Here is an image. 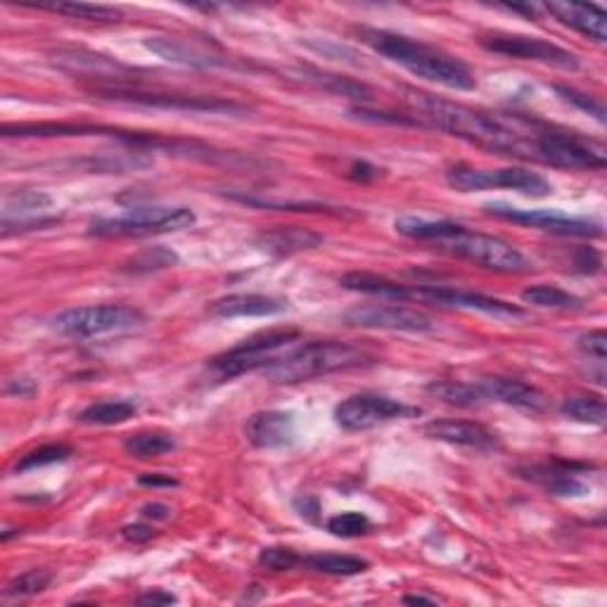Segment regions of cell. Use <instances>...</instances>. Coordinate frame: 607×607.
Listing matches in <instances>:
<instances>
[{
  "label": "cell",
  "instance_id": "cell-7",
  "mask_svg": "<svg viewBox=\"0 0 607 607\" xmlns=\"http://www.w3.org/2000/svg\"><path fill=\"white\" fill-rule=\"evenodd\" d=\"M299 338L301 332L292 328L259 332L254 334V338L239 342L237 347L214 356L210 369L216 373L219 380H231L252 371H266L268 365L280 356V351L295 347Z\"/></svg>",
  "mask_w": 607,
  "mask_h": 607
},
{
  "label": "cell",
  "instance_id": "cell-21",
  "mask_svg": "<svg viewBox=\"0 0 607 607\" xmlns=\"http://www.w3.org/2000/svg\"><path fill=\"white\" fill-rule=\"evenodd\" d=\"M479 385H482V390L487 392L489 402H499V404L532 411V413H539L549 406L546 394H543L539 387L530 385V382H522L518 377L493 375V377L479 380Z\"/></svg>",
  "mask_w": 607,
  "mask_h": 607
},
{
  "label": "cell",
  "instance_id": "cell-37",
  "mask_svg": "<svg viewBox=\"0 0 607 607\" xmlns=\"http://www.w3.org/2000/svg\"><path fill=\"white\" fill-rule=\"evenodd\" d=\"M70 456H74V449L70 444H45L39 446V449L24 454L18 466H14V472H29L36 468H45V466H55V462L67 460Z\"/></svg>",
  "mask_w": 607,
  "mask_h": 607
},
{
  "label": "cell",
  "instance_id": "cell-23",
  "mask_svg": "<svg viewBox=\"0 0 607 607\" xmlns=\"http://www.w3.org/2000/svg\"><path fill=\"white\" fill-rule=\"evenodd\" d=\"M546 8L553 18L579 31V34L594 39L596 43L607 41V14L598 6H586V3H546Z\"/></svg>",
  "mask_w": 607,
  "mask_h": 607
},
{
  "label": "cell",
  "instance_id": "cell-3",
  "mask_svg": "<svg viewBox=\"0 0 607 607\" xmlns=\"http://www.w3.org/2000/svg\"><path fill=\"white\" fill-rule=\"evenodd\" d=\"M361 39L365 45L396 65L406 67L411 74L425 78L429 84H437L451 90H475L477 78L466 62L437 51V47L413 41L404 34H394L385 29H361Z\"/></svg>",
  "mask_w": 607,
  "mask_h": 607
},
{
  "label": "cell",
  "instance_id": "cell-22",
  "mask_svg": "<svg viewBox=\"0 0 607 607\" xmlns=\"http://www.w3.org/2000/svg\"><path fill=\"white\" fill-rule=\"evenodd\" d=\"M214 318H264L287 311V299L274 295H228L210 303Z\"/></svg>",
  "mask_w": 607,
  "mask_h": 607
},
{
  "label": "cell",
  "instance_id": "cell-36",
  "mask_svg": "<svg viewBox=\"0 0 607 607\" xmlns=\"http://www.w3.org/2000/svg\"><path fill=\"white\" fill-rule=\"evenodd\" d=\"M303 74H309L307 76L309 82H313L316 86H321L328 93L347 95V98H356V100L369 98V86L361 84V82H354V78H349V76L328 74V72H318V70H309V72H303Z\"/></svg>",
  "mask_w": 607,
  "mask_h": 607
},
{
  "label": "cell",
  "instance_id": "cell-4",
  "mask_svg": "<svg viewBox=\"0 0 607 607\" xmlns=\"http://www.w3.org/2000/svg\"><path fill=\"white\" fill-rule=\"evenodd\" d=\"M380 356L369 344L361 342H297L285 349L274 363L268 365L264 375L276 382V385H299L316 377H326L332 373L365 369V365L377 363Z\"/></svg>",
  "mask_w": 607,
  "mask_h": 607
},
{
  "label": "cell",
  "instance_id": "cell-35",
  "mask_svg": "<svg viewBox=\"0 0 607 607\" xmlns=\"http://www.w3.org/2000/svg\"><path fill=\"white\" fill-rule=\"evenodd\" d=\"M53 572L51 569H26L22 572L20 577H14L8 586H6V600H26L34 598L39 594L53 584Z\"/></svg>",
  "mask_w": 607,
  "mask_h": 607
},
{
  "label": "cell",
  "instance_id": "cell-17",
  "mask_svg": "<svg viewBox=\"0 0 607 607\" xmlns=\"http://www.w3.org/2000/svg\"><path fill=\"white\" fill-rule=\"evenodd\" d=\"M53 206V198L43 190H12L3 198V235L8 237L12 228L18 233L41 231L57 223L55 216H43Z\"/></svg>",
  "mask_w": 607,
  "mask_h": 607
},
{
  "label": "cell",
  "instance_id": "cell-20",
  "mask_svg": "<svg viewBox=\"0 0 607 607\" xmlns=\"http://www.w3.org/2000/svg\"><path fill=\"white\" fill-rule=\"evenodd\" d=\"M423 433L429 439H437L451 446H462V449H472V451H493L501 446L499 437L493 435L489 427L472 420H454V418L433 420L423 427Z\"/></svg>",
  "mask_w": 607,
  "mask_h": 607
},
{
  "label": "cell",
  "instance_id": "cell-31",
  "mask_svg": "<svg viewBox=\"0 0 607 607\" xmlns=\"http://www.w3.org/2000/svg\"><path fill=\"white\" fill-rule=\"evenodd\" d=\"M561 413L565 418L584 425H605V398L600 394H577L563 402Z\"/></svg>",
  "mask_w": 607,
  "mask_h": 607
},
{
  "label": "cell",
  "instance_id": "cell-19",
  "mask_svg": "<svg viewBox=\"0 0 607 607\" xmlns=\"http://www.w3.org/2000/svg\"><path fill=\"white\" fill-rule=\"evenodd\" d=\"M245 437L254 449L274 451L295 444L297 425L290 411H259L247 418Z\"/></svg>",
  "mask_w": 607,
  "mask_h": 607
},
{
  "label": "cell",
  "instance_id": "cell-25",
  "mask_svg": "<svg viewBox=\"0 0 607 607\" xmlns=\"http://www.w3.org/2000/svg\"><path fill=\"white\" fill-rule=\"evenodd\" d=\"M115 136L121 131L105 129L93 124H72V121H41V124H6L0 129L3 138H72V136Z\"/></svg>",
  "mask_w": 607,
  "mask_h": 607
},
{
  "label": "cell",
  "instance_id": "cell-24",
  "mask_svg": "<svg viewBox=\"0 0 607 607\" xmlns=\"http://www.w3.org/2000/svg\"><path fill=\"white\" fill-rule=\"evenodd\" d=\"M257 245L276 257H292L299 252H309L323 245V235L301 226H276L257 235Z\"/></svg>",
  "mask_w": 607,
  "mask_h": 607
},
{
  "label": "cell",
  "instance_id": "cell-47",
  "mask_svg": "<svg viewBox=\"0 0 607 607\" xmlns=\"http://www.w3.org/2000/svg\"><path fill=\"white\" fill-rule=\"evenodd\" d=\"M140 515L142 518H148V520H169L171 518V508L164 505V503H148V505H142L140 508Z\"/></svg>",
  "mask_w": 607,
  "mask_h": 607
},
{
  "label": "cell",
  "instance_id": "cell-40",
  "mask_svg": "<svg viewBox=\"0 0 607 607\" xmlns=\"http://www.w3.org/2000/svg\"><path fill=\"white\" fill-rule=\"evenodd\" d=\"M553 88L565 103L586 111V115L594 117L598 124H605V105L598 98H594V95H588V93L574 88V86H565V84H555Z\"/></svg>",
  "mask_w": 607,
  "mask_h": 607
},
{
  "label": "cell",
  "instance_id": "cell-13",
  "mask_svg": "<svg viewBox=\"0 0 607 607\" xmlns=\"http://www.w3.org/2000/svg\"><path fill=\"white\" fill-rule=\"evenodd\" d=\"M344 323L369 330H392V332H433L435 321L427 313L408 307L406 301H392V303H363V307H354L344 311Z\"/></svg>",
  "mask_w": 607,
  "mask_h": 607
},
{
  "label": "cell",
  "instance_id": "cell-14",
  "mask_svg": "<svg viewBox=\"0 0 607 607\" xmlns=\"http://www.w3.org/2000/svg\"><path fill=\"white\" fill-rule=\"evenodd\" d=\"M411 301H425L433 307H446V309H466V311H482L497 318H522L524 311L515 303L487 297L470 290H460V287L449 285H413L411 287Z\"/></svg>",
  "mask_w": 607,
  "mask_h": 607
},
{
  "label": "cell",
  "instance_id": "cell-49",
  "mask_svg": "<svg viewBox=\"0 0 607 607\" xmlns=\"http://www.w3.org/2000/svg\"><path fill=\"white\" fill-rule=\"evenodd\" d=\"M404 603H408V605H415V603L437 605V598H433V596H423V594H415V596H404Z\"/></svg>",
  "mask_w": 607,
  "mask_h": 607
},
{
  "label": "cell",
  "instance_id": "cell-2",
  "mask_svg": "<svg viewBox=\"0 0 607 607\" xmlns=\"http://www.w3.org/2000/svg\"><path fill=\"white\" fill-rule=\"evenodd\" d=\"M394 228L398 235L420 239V243H433L439 252L451 254V257H458L462 262H470L479 268L510 276L532 274V262L526 259L518 247L505 243V239L497 235L470 231L456 221L402 216L394 221Z\"/></svg>",
  "mask_w": 607,
  "mask_h": 607
},
{
  "label": "cell",
  "instance_id": "cell-41",
  "mask_svg": "<svg viewBox=\"0 0 607 607\" xmlns=\"http://www.w3.org/2000/svg\"><path fill=\"white\" fill-rule=\"evenodd\" d=\"M259 565L270 572H287L301 565V555H297L292 549L285 546H268L259 553Z\"/></svg>",
  "mask_w": 607,
  "mask_h": 607
},
{
  "label": "cell",
  "instance_id": "cell-18",
  "mask_svg": "<svg viewBox=\"0 0 607 607\" xmlns=\"http://www.w3.org/2000/svg\"><path fill=\"white\" fill-rule=\"evenodd\" d=\"M590 466L586 462H569V460H549V462H539V466L522 468L520 475L530 482L539 484L546 489L553 497H584L588 482Z\"/></svg>",
  "mask_w": 607,
  "mask_h": 607
},
{
  "label": "cell",
  "instance_id": "cell-39",
  "mask_svg": "<svg viewBox=\"0 0 607 607\" xmlns=\"http://www.w3.org/2000/svg\"><path fill=\"white\" fill-rule=\"evenodd\" d=\"M373 530V522L356 510H349V513H340L328 520V532L340 539H356L369 534Z\"/></svg>",
  "mask_w": 607,
  "mask_h": 607
},
{
  "label": "cell",
  "instance_id": "cell-32",
  "mask_svg": "<svg viewBox=\"0 0 607 607\" xmlns=\"http://www.w3.org/2000/svg\"><path fill=\"white\" fill-rule=\"evenodd\" d=\"M34 8L65 14V18L84 20V22H105V24H111V22H121V18H124V12L119 8L90 6V3H41V6H34Z\"/></svg>",
  "mask_w": 607,
  "mask_h": 607
},
{
  "label": "cell",
  "instance_id": "cell-8",
  "mask_svg": "<svg viewBox=\"0 0 607 607\" xmlns=\"http://www.w3.org/2000/svg\"><path fill=\"white\" fill-rule=\"evenodd\" d=\"M146 323L140 309L129 303H93V307H78L62 311L53 318V328L65 338H100L111 332H129Z\"/></svg>",
  "mask_w": 607,
  "mask_h": 607
},
{
  "label": "cell",
  "instance_id": "cell-9",
  "mask_svg": "<svg viewBox=\"0 0 607 607\" xmlns=\"http://www.w3.org/2000/svg\"><path fill=\"white\" fill-rule=\"evenodd\" d=\"M446 183L456 193H482V190H515V193L530 198H546L551 193V183L541 173L520 169V167H503V169H479L470 164H456L446 171Z\"/></svg>",
  "mask_w": 607,
  "mask_h": 607
},
{
  "label": "cell",
  "instance_id": "cell-26",
  "mask_svg": "<svg viewBox=\"0 0 607 607\" xmlns=\"http://www.w3.org/2000/svg\"><path fill=\"white\" fill-rule=\"evenodd\" d=\"M146 47L162 60L173 62V65H183L193 70H214V67L228 65L226 60L195 51V47H190L181 39H171V36H150L146 39Z\"/></svg>",
  "mask_w": 607,
  "mask_h": 607
},
{
  "label": "cell",
  "instance_id": "cell-15",
  "mask_svg": "<svg viewBox=\"0 0 607 607\" xmlns=\"http://www.w3.org/2000/svg\"><path fill=\"white\" fill-rule=\"evenodd\" d=\"M95 95L105 100L142 105L157 109H181V111H243V105L233 100L204 98V95H181V93H146L138 88H95Z\"/></svg>",
  "mask_w": 607,
  "mask_h": 607
},
{
  "label": "cell",
  "instance_id": "cell-48",
  "mask_svg": "<svg viewBox=\"0 0 607 607\" xmlns=\"http://www.w3.org/2000/svg\"><path fill=\"white\" fill-rule=\"evenodd\" d=\"M138 482L142 487H179V479H173L171 475H142Z\"/></svg>",
  "mask_w": 607,
  "mask_h": 607
},
{
  "label": "cell",
  "instance_id": "cell-30",
  "mask_svg": "<svg viewBox=\"0 0 607 607\" xmlns=\"http://www.w3.org/2000/svg\"><path fill=\"white\" fill-rule=\"evenodd\" d=\"M136 411L138 406L134 402H95L84 411H78L76 420L82 425L109 427V425H121L126 420H131Z\"/></svg>",
  "mask_w": 607,
  "mask_h": 607
},
{
  "label": "cell",
  "instance_id": "cell-28",
  "mask_svg": "<svg viewBox=\"0 0 607 607\" xmlns=\"http://www.w3.org/2000/svg\"><path fill=\"white\" fill-rule=\"evenodd\" d=\"M340 285L344 290L380 297L385 301H411V285L394 283L390 278L373 276V274H347L340 278Z\"/></svg>",
  "mask_w": 607,
  "mask_h": 607
},
{
  "label": "cell",
  "instance_id": "cell-16",
  "mask_svg": "<svg viewBox=\"0 0 607 607\" xmlns=\"http://www.w3.org/2000/svg\"><path fill=\"white\" fill-rule=\"evenodd\" d=\"M51 62L55 70L65 72L74 78H90V82L107 84L98 88H109V84H131L136 78L131 76L134 70L121 65L115 57L84 51V47H65V51H57L51 55Z\"/></svg>",
  "mask_w": 607,
  "mask_h": 607
},
{
  "label": "cell",
  "instance_id": "cell-43",
  "mask_svg": "<svg viewBox=\"0 0 607 607\" xmlns=\"http://www.w3.org/2000/svg\"><path fill=\"white\" fill-rule=\"evenodd\" d=\"M574 266H577L582 274H598L600 266H603V259H600V254L596 249L582 247L577 252V259H574Z\"/></svg>",
  "mask_w": 607,
  "mask_h": 607
},
{
  "label": "cell",
  "instance_id": "cell-38",
  "mask_svg": "<svg viewBox=\"0 0 607 607\" xmlns=\"http://www.w3.org/2000/svg\"><path fill=\"white\" fill-rule=\"evenodd\" d=\"M129 264L131 274H150V270H162L179 264V254L169 247H148L138 252Z\"/></svg>",
  "mask_w": 607,
  "mask_h": 607
},
{
  "label": "cell",
  "instance_id": "cell-46",
  "mask_svg": "<svg viewBox=\"0 0 607 607\" xmlns=\"http://www.w3.org/2000/svg\"><path fill=\"white\" fill-rule=\"evenodd\" d=\"M136 603L138 605H173L175 596L169 594V590H164V588H155V590H148V594L138 596Z\"/></svg>",
  "mask_w": 607,
  "mask_h": 607
},
{
  "label": "cell",
  "instance_id": "cell-42",
  "mask_svg": "<svg viewBox=\"0 0 607 607\" xmlns=\"http://www.w3.org/2000/svg\"><path fill=\"white\" fill-rule=\"evenodd\" d=\"M579 349L586 356H594L596 361H605L607 356V334L605 330H590L579 338Z\"/></svg>",
  "mask_w": 607,
  "mask_h": 607
},
{
  "label": "cell",
  "instance_id": "cell-5",
  "mask_svg": "<svg viewBox=\"0 0 607 607\" xmlns=\"http://www.w3.org/2000/svg\"><path fill=\"white\" fill-rule=\"evenodd\" d=\"M534 162L569 171H603L607 164L605 146L561 126L536 121L534 126Z\"/></svg>",
  "mask_w": 607,
  "mask_h": 607
},
{
  "label": "cell",
  "instance_id": "cell-1",
  "mask_svg": "<svg viewBox=\"0 0 607 607\" xmlns=\"http://www.w3.org/2000/svg\"><path fill=\"white\" fill-rule=\"evenodd\" d=\"M411 103L420 111V119L427 129H437L470 146L503 157L534 159V126L536 119L513 117L505 119L491 111L475 109L454 100L439 98V95L406 88Z\"/></svg>",
  "mask_w": 607,
  "mask_h": 607
},
{
  "label": "cell",
  "instance_id": "cell-6",
  "mask_svg": "<svg viewBox=\"0 0 607 607\" xmlns=\"http://www.w3.org/2000/svg\"><path fill=\"white\" fill-rule=\"evenodd\" d=\"M198 221L190 206H134L117 219H98L90 223L88 235L93 237H148L190 228Z\"/></svg>",
  "mask_w": 607,
  "mask_h": 607
},
{
  "label": "cell",
  "instance_id": "cell-33",
  "mask_svg": "<svg viewBox=\"0 0 607 607\" xmlns=\"http://www.w3.org/2000/svg\"><path fill=\"white\" fill-rule=\"evenodd\" d=\"M522 301L532 303L539 309H557V311H572L582 309V299L574 297L555 285H532L522 290Z\"/></svg>",
  "mask_w": 607,
  "mask_h": 607
},
{
  "label": "cell",
  "instance_id": "cell-44",
  "mask_svg": "<svg viewBox=\"0 0 607 607\" xmlns=\"http://www.w3.org/2000/svg\"><path fill=\"white\" fill-rule=\"evenodd\" d=\"M121 536L131 543H146L155 536V530L150 524H129L121 530Z\"/></svg>",
  "mask_w": 607,
  "mask_h": 607
},
{
  "label": "cell",
  "instance_id": "cell-27",
  "mask_svg": "<svg viewBox=\"0 0 607 607\" xmlns=\"http://www.w3.org/2000/svg\"><path fill=\"white\" fill-rule=\"evenodd\" d=\"M429 396L439 398L441 404L456 408H479L489 404V396L479 382H458V380H435L425 387Z\"/></svg>",
  "mask_w": 607,
  "mask_h": 607
},
{
  "label": "cell",
  "instance_id": "cell-11",
  "mask_svg": "<svg viewBox=\"0 0 607 607\" xmlns=\"http://www.w3.org/2000/svg\"><path fill=\"white\" fill-rule=\"evenodd\" d=\"M484 51L497 53L510 60H526L539 62V65H549L557 70H579V57L565 51V47L555 45L551 41H543L536 36H522V34H487L479 39Z\"/></svg>",
  "mask_w": 607,
  "mask_h": 607
},
{
  "label": "cell",
  "instance_id": "cell-10",
  "mask_svg": "<svg viewBox=\"0 0 607 607\" xmlns=\"http://www.w3.org/2000/svg\"><path fill=\"white\" fill-rule=\"evenodd\" d=\"M415 415H420V408L396 402V398L385 394L363 392L338 404V408H334V423L347 429V433H365V429H373L394 420L415 418Z\"/></svg>",
  "mask_w": 607,
  "mask_h": 607
},
{
  "label": "cell",
  "instance_id": "cell-12",
  "mask_svg": "<svg viewBox=\"0 0 607 607\" xmlns=\"http://www.w3.org/2000/svg\"><path fill=\"white\" fill-rule=\"evenodd\" d=\"M484 212L501 221L520 223V226H532L551 235H563V237H600L603 235V223L596 219L567 216V214L549 212V210H518V206H510V204H484Z\"/></svg>",
  "mask_w": 607,
  "mask_h": 607
},
{
  "label": "cell",
  "instance_id": "cell-29",
  "mask_svg": "<svg viewBox=\"0 0 607 607\" xmlns=\"http://www.w3.org/2000/svg\"><path fill=\"white\" fill-rule=\"evenodd\" d=\"M301 565L318 574H328V577H356L369 569V561H361L354 555H340V553H316L301 557Z\"/></svg>",
  "mask_w": 607,
  "mask_h": 607
},
{
  "label": "cell",
  "instance_id": "cell-34",
  "mask_svg": "<svg viewBox=\"0 0 607 607\" xmlns=\"http://www.w3.org/2000/svg\"><path fill=\"white\" fill-rule=\"evenodd\" d=\"M175 437L169 433H138L134 437H129L124 441V449L129 456L138 458V460H150V458H159L164 454L175 451Z\"/></svg>",
  "mask_w": 607,
  "mask_h": 607
},
{
  "label": "cell",
  "instance_id": "cell-45",
  "mask_svg": "<svg viewBox=\"0 0 607 607\" xmlns=\"http://www.w3.org/2000/svg\"><path fill=\"white\" fill-rule=\"evenodd\" d=\"M6 392L10 396H20V398H29V396H34L36 394V382L31 380V377H18V380H12L10 385L6 387Z\"/></svg>",
  "mask_w": 607,
  "mask_h": 607
}]
</instances>
